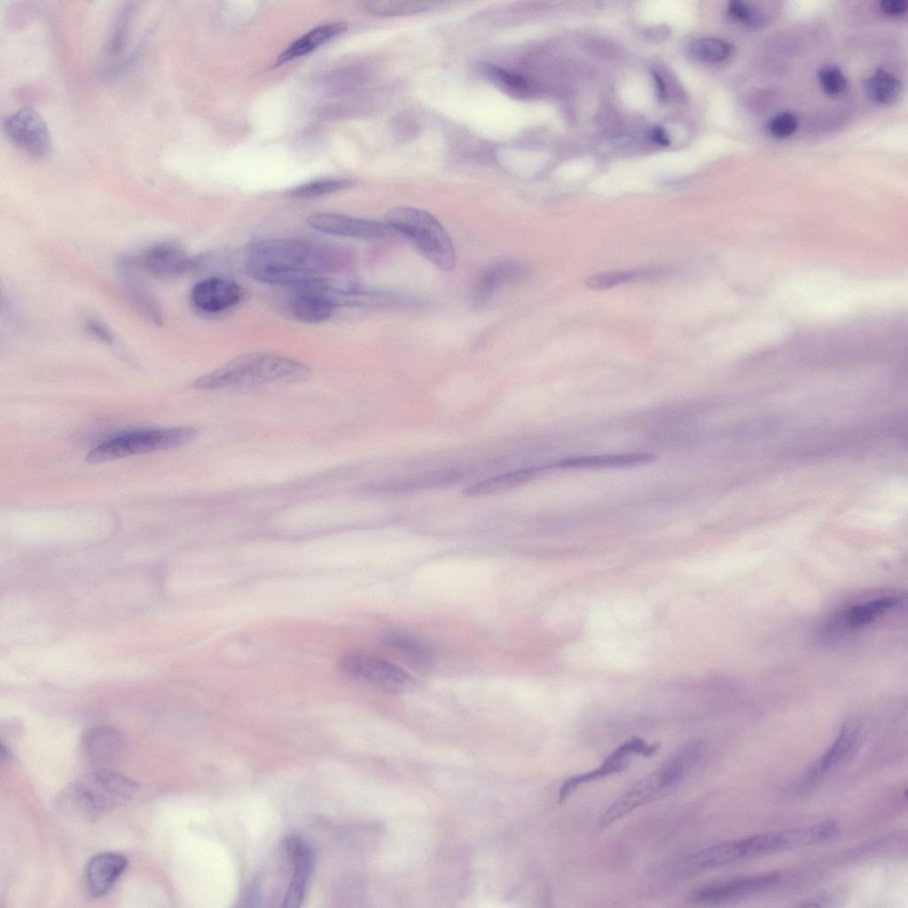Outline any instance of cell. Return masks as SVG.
Listing matches in <instances>:
<instances>
[{
	"label": "cell",
	"instance_id": "19",
	"mask_svg": "<svg viewBox=\"0 0 908 908\" xmlns=\"http://www.w3.org/2000/svg\"><path fill=\"white\" fill-rule=\"evenodd\" d=\"M902 600L898 596L886 595L854 604L841 614V624L848 630L864 628L900 605Z\"/></svg>",
	"mask_w": 908,
	"mask_h": 908
},
{
	"label": "cell",
	"instance_id": "25",
	"mask_svg": "<svg viewBox=\"0 0 908 908\" xmlns=\"http://www.w3.org/2000/svg\"><path fill=\"white\" fill-rule=\"evenodd\" d=\"M381 643L397 652L409 662L426 668L433 661L430 648L418 638L399 631H389L382 635Z\"/></svg>",
	"mask_w": 908,
	"mask_h": 908
},
{
	"label": "cell",
	"instance_id": "6",
	"mask_svg": "<svg viewBox=\"0 0 908 908\" xmlns=\"http://www.w3.org/2000/svg\"><path fill=\"white\" fill-rule=\"evenodd\" d=\"M685 773L670 759L622 794L604 812L600 825L607 826L637 808L658 800L676 789Z\"/></svg>",
	"mask_w": 908,
	"mask_h": 908
},
{
	"label": "cell",
	"instance_id": "40",
	"mask_svg": "<svg viewBox=\"0 0 908 908\" xmlns=\"http://www.w3.org/2000/svg\"><path fill=\"white\" fill-rule=\"evenodd\" d=\"M651 137L654 142L661 145H668L669 144V135L667 134L665 129L660 127H655L653 129L651 132Z\"/></svg>",
	"mask_w": 908,
	"mask_h": 908
},
{
	"label": "cell",
	"instance_id": "17",
	"mask_svg": "<svg viewBox=\"0 0 908 908\" xmlns=\"http://www.w3.org/2000/svg\"><path fill=\"white\" fill-rule=\"evenodd\" d=\"M128 864L120 853L103 852L90 858L86 867V883L93 896L106 895L121 875Z\"/></svg>",
	"mask_w": 908,
	"mask_h": 908
},
{
	"label": "cell",
	"instance_id": "14",
	"mask_svg": "<svg viewBox=\"0 0 908 908\" xmlns=\"http://www.w3.org/2000/svg\"><path fill=\"white\" fill-rule=\"evenodd\" d=\"M859 726L857 722L845 723L834 741L801 776L796 781L794 788L798 791H804L817 784L849 753L857 740Z\"/></svg>",
	"mask_w": 908,
	"mask_h": 908
},
{
	"label": "cell",
	"instance_id": "23",
	"mask_svg": "<svg viewBox=\"0 0 908 908\" xmlns=\"http://www.w3.org/2000/svg\"><path fill=\"white\" fill-rule=\"evenodd\" d=\"M540 471L538 467H527L503 473L467 486L463 494L478 497L513 489L534 479Z\"/></svg>",
	"mask_w": 908,
	"mask_h": 908
},
{
	"label": "cell",
	"instance_id": "37",
	"mask_svg": "<svg viewBox=\"0 0 908 908\" xmlns=\"http://www.w3.org/2000/svg\"><path fill=\"white\" fill-rule=\"evenodd\" d=\"M798 127L796 116L789 112H781L773 115L768 122L770 134L782 139L791 136Z\"/></svg>",
	"mask_w": 908,
	"mask_h": 908
},
{
	"label": "cell",
	"instance_id": "11",
	"mask_svg": "<svg viewBox=\"0 0 908 908\" xmlns=\"http://www.w3.org/2000/svg\"><path fill=\"white\" fill-rule=\"evenodd\" d=\"M243 297L241 286L224 278H207L197 282L190 293L192 308L202 315L215 316L239 304Z\"/></svg>",
	"mask_w": 908,
	"mask_h": 908
},
{
	"label": "cell",
	"instance_id": "27",
	"mask_svg": "<svg viewBox=\"0 0 908 908\" xmlns=\"http://www.w3.org/2000/svg\"><path fill=\"white\" fill-rule=\"evenodd\" d=\"M121 278L124 283L128 295L142 312L155 323L161 322L160 312L146 291L145 287L139 282L138 277L134 271L130 262L122 261L120 265Z\"/></svg>",
	"mask_w": 908,
	"mask_h": 908
},
{
	"label": "cell",
	"instance_id": "41",
	"mask_svg": "<svg viewBox=\"0 0 908 908\" xmlns=\"http://www.w3.org/2000/svg\"><path fill=\"white\" fill-rule=\"evenodd\" d=\"M654 80L655 82V86L659 96L663 97V94L665 93V86L663 84L661 77L657 73H654Z\"/></svg>",
	"mask_w": 908,
	"mask_h": 908
},
{
	"label": "cell",
	"instance_id": "34",
	"mask_svg": "<svg viewBox=\"0 0 908 908\" xmlns=\"http://www.w3.org/2000/svg\"><path fill=\"white\" fill-rule=\"evenodd\" d=\"M818 80L822 90L831 97L842 95L848 87L844 74L835 66L821 67L818 74Z\"/></svg>",
	"mask_w": 908,
	"mask_h": 908
},
{
	"label": "cell",
	"instance_id": "15",
	"mask_svg": "<svg viewBox=\"0 0 908 908\" xmlns=\"http://www.w3.org/2000/svg\"><path fill=\"white\" fill-rule=\"evenodd\" d=\"M756 857L753 836L719 843L690 856L682 865L687 873H695L738 860Z\"/></svg>",
	"mask_w": 908,
	"mask_h": 908
},
{
	"label": "cell",
	"instance_id": "13",
	"mask_svg": "<svg viewBox=\"0 0 908 908\" xmlns=\"http://www.w3.org/2000/svg\"><path fill=\"white\" fill-rule=\"evenodd\" d=\"M284 850L292 866V874L283 898L284 907H298L303 900L312 872L314 856L310 846L296 835L286 837Z\"/></svg>",
	"mask_w": 908,
	"mask_h": 908
},
{
	"label": "cell",
	"instance_id": "5",
	"mask_svg": "<svg viewBox=\"0 0 908 908\" xmlns=\"http://www.w3.org/2000/svg\"><path fill=\"white\" fill-rule=\"evenodd\" d=\"M197 431L190 427L137 432L106 442L86 457L89 463H100L128 456L167 450L193 440Z\"/></svg>",
	"mask_w": 908,
	"mask_h": 908
},
{
	"label": "cell",
	"instance_id": "24",
	"mask_svg": "<svg viewBox=\"0 0 908 908\" xmlns=\"http://www.w3.org/2000/svg\"><path fill=\"white\" fill-rule=\"evenodd\" d=\"M291 292L289 308L298 321L319 324L327 321L333 315L335 308L322 297L309 293Z\"/></svg>",
	"mask_w": 908,
	"mask_h": 908
},
{
	"label": "cell",
	"instance_id": "33",
	"mask_svg": "<svg viewBox=\"0 0 908 908\" xmlns=\"http://www.w3.org/2000/svg\"><path fill=\"white\" fill-rule=\"evenodd\" d=\"M352 184L353 181L343 178L319 179L299 184L287 193L295 198L312 199L345 190Z\"/></svg>",
	"mask_w": 908,
	"mask_h": 908
},
{
	"label": "cell",
	"instance_id": "28",
	"mask_svg": "<svg viewBox=\"0 0 908 908\" xmlns=\"http://www.w3.org/2000/svg\"><path fill=\"white\" fill-rule=\"evenodd\" d=\"M460 478L455 470L434 472L403 481L383 482L373 486L371 489L381 492H399L421 489H429L451 484Z\"/></svg>",
	"mask_w": 908,
	"mask_h": 908
},
{
	"label": "cell",
	"instance_id": "21",
	"mask_svg": "<svg viewBox=\"0 0 908 908\" xmlns=\"http://www.w3.org/2000/svg\"><path fill=\"white\" fill-rule=\"evenodd\" d=\"M82 750L85 755L96 763H108L116 758L121 751L120 734L113 728L96 726L88 730L82 738Z\"/></svg>",
	"mask_w": 908,
	"mask_h": 908
},
{
	"label": "cell",
	"instance_id": "20",
	"mask_svg": "<svg viewBox=\"0 0 908 908\" xmlns=\"http://www.w3.org/2000/svg\"><path fill=\"white\" fill-rule=\"evenodd\" d=\"M347 29L348 24L345 22L328 23L314 27L293 42L279 54L274 63V67L310 53L322 44L341 35Z\"/></svg>",
	"mask_w": 908,
	"mask_h": 908
},
{
	"label": "cell",
	"instance_id": "18",
	"mask_svg": "<svg viewBox=\"0 0 908 908\" xmlns=\"http://www.w3.org/2000/svg\"><path fill=\"white\" fill-rule=\"evenodd\" d=\"M192 259L177 246L162 242L147 248L141 258L144 269L158 278L179 275L192 266Z\"/></svg>",
	"mask_w": 908,
	"mask_h": 908
},
{
	"label": "cell",
	"instance_id": "38",
	"mask_svg": "<svg viewBox=\"0 0 908 908\" xmlns=\"http://www.w3.org/2000/svg\"><path fill=\"white\" fill-rule=\"evenodd\" d=\"M85 327L87 332L98 340L107 344L113 343L114 337L110 330L99 320L90 318L86 321Z\"/></svg>",
	"mask_w": 908,
	"mask_h": 908
},
{
	"label": "cell",
	"instance_id": "1",
	"mask_svg": "<svg viewBox=\"0 0 908 908\" xmlns=\"http://www.w3.org/2000/svg\"><path fill=\"white\" fill-rule=\"evenodd\" d=\"M348 252L338 246L305 239L265 238L247 249L246 271L259 282L290 288L309 278L340 270Z\"/></svg>",
	"mask_w": 908,
	"mask_h": 908
},
{
	"label": "cell",
	"instance_id": "4",
	"mask_svg": "<svg viewBox=\"0 0 908 908\" xmlns=\"http://www.w3.org/2000/svg\"><path fill=\"white\" fill-rule=\"evenodd\" d=\"M386 221L393 231L406 237L437 268L450 270L455 267L452 240L433 215L416 207H397L388 210Z\"/></svg>",
	"mask_w": 908,
	"mask_h": 908
},
{
	"label": "cell",
	"instance_id": "31",
	"mask_svg": "<svg viewBox=\"0 0 908 908\" xmlns=\"http://www.w3.org/2000/svg\"><path fill=\"white\" fill-rule=\"evenodd\" d=\"M441 5L440 2L428 1H367L364 8L380 16H403L433 10Z\"/></svg>",
	"mask_w": 908,
	"mask_h": 908
},
{
	"label": "cell",
	"instance_id": "39",
	"mask_svg": "<svg viewBox=\"0 0 908 908\" xmlns=\"http://www.w3.org/2000/svg\"><path fill=\"white\" fill-rule=\"evenodd\" d=\"M881 10L887 15L899 16L907 10V2L904 0H884L880 4Z\"/></svg>",
	"mask_w": 908,
	"mask_h": 908
},
{
	"label": "cell",
	"instance_id": "32",
	"mask_svg": "<svg viewBox=\"0 0 908 908\" xmlns=\"http://www.w3.org/2000/svg\"><path fill=\"white\" fill-rule=\"evenodd\" d=\"M688 51L696 60L714 64L728 59L732 54V46L721 38L701 37L691 42Z\"/></svg>",
	"mask_w": 908,
	"mask_h": 908
},
{
	"label": "cell",
	"instance_id": "12",
	"mask_svg": "<svg viewBox=\"0 0 908 908\" xmlns=\"http://www.w3.org/2000/svg\"><path fill=\"white\" fill-rule=\"evenodd\" d=\"M780 879L776 872L739 877L705 885L691 893V900L697 904H716L744 896L775 885Z\"/></svg>",
	"mask_w": 908,
	"mask_h": 908
},
{
	"label": "cell",
	"instance_id": "16",
	"mask_svg": "<svg viewBox=\"0 0 908 908\" xmlns=\"http://www.w3.org/2000/svg\"><path fill=\"white\" fill-rule=\"evenodd\" d=\"M528 267L518 261H503L485 269L477 278L472 289L474 301L488 300L503 286L526 278Z\"/></svg>",
	"mask_w": 908,
	"mask_h": 908
},
{
	"label": "cell",
	"instance_id": "30",
	"mask_svg": "<svg viewBox=\"0 0 908 908\" xmlns=\"http://www.w3.org/2000/svg\"><path fill=\"white\" fill-rule=\"evenodd\" d=\"M664 271L658 268L633 270L602 272L586 279V286L594 290H602L620 284L659 278Z\"/></svg>",
	"mask_w": 908,
	"mask_h": 908
},
{
	"label": "cell",
	"instance_id": "36",
	"mask_svg": "<svg viewBox=\"0 0 908 908\" xmlns=\"http://www.w3.org/2000/svg\"><path fill=\"white\" fill-rule=\"evenodd\" d=\"M727 13L730 18L737 22L751 27H757L763 22L762 15L758 12L753 4L734 0L728 3Z\"/></svg>",
	"mask_w": 908,
	"mask_h": 908
},
{
	"label": "cell",
	"instance_id": "7",
	"mask_svg": "<svg viewBox=\"0 0 908 908\" xmlns=\"http://www.w3.org/2000/svg\"><path fill=\"white\" fill-rule=\"evenodd\" d=\"M288 289L293 292H304L318 295L330 302L335 309L338 307L374 308L391 304L395 301L392 294L366 285L325 276L306 278Z\"/></svg>",
	"mask_w": 908,
	"mask_h": 908
},
{
	"label": "cell",
	"instance_id": "9",
	"mask_svg": "<svg viewBox=\"0 0 908 908\" xmlns=\"http://www.w3.org/2000/svg\"><path fill=\"white\" fill-rule=\"evenodd\" d=\"M3 127L8 139L31 156L42 159L51 153L50 131L34 109H19L4 119Z\"/></svg>",
	"mask_w": 908,
	"mask_h": 908
},
{
	"label": "cell",
	"instance_id": "10",
	"mask_svg": "<svg viewBox=\"0 0 908 908\" xmlns=\"http://www.w3.org/2000/svg\"><path fill=\"white\" fill-rule=\"evenodd\" d=\"M307 224L325 234L353 239H381L393 232L386 223L333 212L314 213Z\"/></svg>",
	"mask_w": 908,
	"mask_h": 908
},
{
	"label": "cell",
	"instance_id": "29",
	"mask_svg": "<svg viewBox=\"0 0 908 908\" xmlns=\"http://www.w3.org/2000/svg\"><path fill=\"white\" fill-rule=\"evenodd\" d=\"M865 92L873 103L891 105L900 98L902 83L894 74L878 68L866 79Z\"/></svg>",
	"mask_w": 908,
	"mask_h": 908
},
{
	"label": "cell",
	"instance_id": "2",
	"mask_svg": "<svg viewBox=\"0 0 908 908\" xmlns=\"http://www.w3.org/2000/svg\"><path fill=\"white\" fill-rule=\"evenodd\" d=\"M311 369L305 364L270 352L241 355L193 382L202 390H250L279 387L307 380Z\"/></svg>",
	"mask_w": 908,
	"mask_h": 908
},
{
	"label": "cell",
	"instance_id": "3",
	"mask_svg": "<svg viewBox=\"0 0 908 908\" xmlns=\"http://www.w3.org/2000/svg\"><path fill=\"white\" fill-rule=\"evenodd\" d=\"M137 789V783L121 773L95 770L64 787L57 805L65 813L95 821L127 803Z\"/></svg>",
	"mask_w": 908,
	"mask_h": 908
},
{
	"label": "cell",
	"instance_id": "35",
	"mask_svg": "<svg viewBox=\"0 0 908 908\" xmlns=\"http://www.w3.org/2000/svg\"><path fill=\"white\" fill-rule=\"evenodd\" d=\"M485 74L496 83L505 86L512 90H524L528 87V82L522 75L502 68L495 65H485L483 67Z\"/></svg>",
	"mask_w": 908,
	"mask_h": 908
},
{
	"label": "cell",
	"instance_id": "22",
	"mask_svg": "<svg viewBox=\"0 0 908 908\" xmlns=\"http://www.w3.org/2000/svg\"><path fill=\"white\" fill-rule=\"evenodd\" d=\"M655 456L648 452L606 454L565 458L552 465L560 468H604L638 466L652 462Z\"/></svg>",
	"mask_w": 908,
	"mask_h": 908
},
{
	"label": "cell",
	"instance_id": "8",
	"mask_svg": "<svg viewBox=\"0 0 908 908\" xmlns=\"http://www.w3.org/2000/svg\"><path fill=\"white\" fill-rule=\"evenodd\" d=\"M339 668L348 677L386 692H400L414 683L412 677L400 667L361 653L341 656Z\"/></svg>",
	"mask_w": 908,
	"mask_h": 908
},
{
	"label": "cell",
	"instance_id": "26",
	"mask_svg": "<svg viewBox=\"0 0 908 908\" xmlns=\"http://www.w3.org/2000/svg\"><path fill=\"white\" fill-rule=\"evenodd\" d=\"M628 766L627 757L614 749L598 768L568 779L559 792V802H563L581 785L599 780L609 775L622 771Z\"/></svg>",
	"mask_w": 908,
	"mask_h": 908
}]
</instances>
